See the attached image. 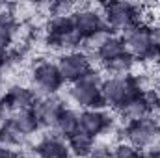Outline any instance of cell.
Masks as SVG:
<instances>
[{
  "instance_id": "obj_1",
  "label": "cell",
  "mask_w": 160,
  "mask_h": 158,
  "mask_svg": "<svg viewBox=\"0 0 160 158\" xmlns=\"http://www.w3.org/2000/svg\"><path fill=\"white\" fill-rule=\"evenodd\" d=\"M145 78L138 75H121V77H110L104 78L101 84V93L108 108L118 110L125 108L134 99L142 97L145 91Z\"/></svg>"
},
{
  "instance_id": "obj_2",
  "label": "cell",
  "mask_w": 160,
  "mask_h": 158,
  "mask_svg": "<svg viewBox=\"0 0 160 158\" xmlns=\"http://www.w3.org/2000/svg\"><path fill=\"white\" fill-rule=\"evenodd\" d=\"M101 9L104 13L106 24L108 28L114 32L123 34L127 28L134 26L136 22H145L143 21V7L138 4H130V2H108V4H101Z\"/></svg>"
},
{
  "instance_id": "obj_3",
  "label": "cell",
  "mask_w": 160,
  "mask_h": 158,
  "mask_svg": "<svg viewBox=\"0 0 160 158\" xmlns=\"http://www.w3.org/2000/svg\"><path fill=\"white\" fill-rule=\"evenodd\" d=\"M32 84L34 91L38 97H47V95H56L62 86H63V77L58 69V63L41 60L32 67Z\"/></svg>"
},
{
  "instance_id": "obj_4",
  "label": "cell",
  "mask_w": 160,
  "mask_h": 158,
  "mask_svg": "<svg viewBox=\"0 0 160 158\" xmlns=\"http://www.w3.org/2000/svg\"><path fill=\"white\" fill-rule=\"evenodd\" d=\"M73 22H75V30L84 41L95 37L101 32H112L106 24L101 6H95V7L88 6V7H80L77 11H73Z\"/></svg>"
},
{
  "instance_id": "obj_5",
  "label": "cell",
  "mask_w": 160,
  "mask_h": 158,
  "mask_svg": "<svg viewBox=\"0 0 160 158\" xmlns=\"http://www.w3.org/2000/svg\"><path fill=\"white\" fill-rule=\"evenodd\" d=\"M125 126H127V141L136 149L145 151L149 147L160 145V125L158 119H155L153 116Z\"/></svg>"
},
{
  "instance_id": "obj_6",
  "label": "cell",
  "mask_w": 160,
  "mask_h": 158,
  "mask_svg": "<svg viewBox=\"0 0 160 158\" xmlns=\"http://www.w3.org/2000/svg\"><path fill=\"white\" fill-rule=\"evenodd\" d=\"M69 97L82 110H102V108H106V102H104L102 93H101V86L86 82V80H78V82L71 84Z\"/></svg>"
},
{
  "instance_id": "obj_7",
  "label": "cell",
  "mask_w": 160,
  "mask_h": 158,
  "mask_svg": "<svg viewBox=\"0 0 160 158\" xmlns=\"http://www.w3.org/2000/svg\"><path fill=\"white\" fill-rule=\"evenodd\" d=\"M123 41H125V47H127V52L130 56L136 58V62L143 60L145 54L149 52V48L153 47L151 39H149V24L147 22H136L134 26L127 28L123 34H119Z\"/></svg>"
},
{
  "instance_id": "obj_8",
  "label": "cell",
  "mask_w": 160,
  "mask_h": 158,
  "mask_svg": "<svg viewBox=\"0 0 160 158\" xmlns=\"http://www.w3.org/2000/svg\"><path fill=\"white\" fill-rule=\"evenodd\" d=\"M38 93L22 84H13L8 87V91L0 97L2 106L6 108V112H17V110H30L36 106L38 102Z\"/></svg>"
},
{
  "instance_id": "obj_9",
  "label": "cell",
  "mask_w": 160,
  "mask_h": 158,
  "mask_svg": "<svg viewBox=\"0 0 160 158\" xmlns=\"http://www.w3.org/2000/svg\"><path fill=\"white\" fill-rule=\"evenodd\" d=\"M89 67H91L89 58L78 50L77 52H65L58 60V69L63 77V82H71V84L78 82L88 73Z\"/></svg>"
},
{
  "instance_id": "obj_10",
  "label": "cell",
  "mask_w": 160,
  "mask_h": 158,
  "mask_svg": "<svg viewBox=\"0 0 160 158\" xmlns=\"http://www.w3.org/2000/svg\"><path fill=\"white\" fill-rule=\"evenodd\" d=\"M108 130H114V117L104 110H82L80 112V132L93 140Z\"/></svg>"
},
{
  "instance_id": "obj_11",
  "label": "cell",
  "mask_w": 160,
  "mask_h": 158,
  "mask_svg": "<svg viewBox=\"0 0 160 158\" xmlns=\"http://www.w3.org/2000/svg\"><path fill=\"white\" fill-rule=\"evenodd\" d=\"M63 110H65L63 99H60L58 95L39 97L36 106H34V112H36V116L39 119L41 126H54Z\"/></svg>"
},
{
  "instance_id": "obj_12",
  "label": "cell",
  "mask_w": 160,
  "mask_h": 158,
  "mask_svg": "<svg viewBox=\"0 0 160 158\" xmlns=\"http://www.w3.org/2000/svg\"><path fill=\"white\" fill-rule=\"evenodd\" d=\"M6 121H8L22 138H28V136L36 134L41 128V123H39V119H38V116H36V112H34V108L11 112Z\"/></svg>"
},
{
  "instance_id": "obj_13",
  "label": "cell",
  "mask_w": 160,
  "mask_h": 158,
  "mask_svg": "<svg viewBox=\"0 0 160 158\" xmlns=\"http://www.w3.org/2000/svg\"><path fill=\"white\" fill-rule=\"evenodd\" d=\"M34 153L38 155V158H69L71 156V151H69L67 143L62 138H58L56 134L54 136H45L43 140H39L34 145Z\"/></svg>"
},
{
  "instance_id": "obj_14",
  "label": "cell",
  "mask_w": 160,
  "mask_h": 158,
  "mask_svg": "<svg viewBox=\"0 0 160 158\" xmlns=\"http://www.w3.org/2000/svg\"><path fill=\"white\" fill-rule=\"evenodd\" d=\"M95 52H97V62L102 63V65H106L112 60L119 58L121 54H125L127 52V47H125V41H123L121 36L112 34V36H108L106 39L97 47Z\"/></svg>"
},
{
  "instance_id": "obj_15",
  "label": "cell",
  "mask_w": 160,
  "mask_h": 158,
  "mask_svg": "<svg viewBox=\"0 0 160 158\" xmlns=\"http://www.w3.org/2000/svg\"><path fill=\"white\" fill-rule=\"evenodd\" d=\"M52 128L58 138H71L73 134H77L80 130V114L77 110L65 108Z\"/></svg>"
},
{
  "instance_id": "obj_16",
  "label": "cell",
  "mask_w": 160,
  "mask_h": 158,
  "mask_svg": "<svg viewBox=\"0 0 160 158\" xmlns=\"http://www.w3.org/2000/svg\"><path fill=\"white\" fill-rule=\"evenodd\" d=\"M119 116H121V119L125 121V125H130V123H136V121H142V119L149 117L151 112H149V108H147L143 97H138V99H134L132 102H128L125 108H121Z\"/></svg>"
},
{
  "instance_id": "obj_17",
  "label": "cell",
  "mask_w": 160,
  "mask_h": 158,
  "mask_svg": "<svg viewBox=\"0 0 160 158\" xmlns=\"http://www.w3.org/2000/svg\"><path fill=\"white\" fill-rule=\"evenodd\" d=\"M93 145H95V140L91 136L80 132V130L77 134H73L71 138H67V147H69L71 155L77 158H88L91 149H93Z\"/></svg>"
},
{
  "instance_id": "obj_18",
  "label": "cell",
  "mask_w": 160,
  "mask_h": 158,
  "mask_svg": "<svg viewBox=\"0 0 160 158\" xmlns=\"http://www.w3.org/2000/svg\"><path fill=\"white\" fill-rule=\"evenodd\" d=\"M75 32V22H73V15H62V17H50L48 24H47V34L58 37L62 41L65 36Z\"/></svg>"
},
{
  "instance_id": "obj_19",
  "label": "cell",
  "mask_w": 160,
  "mask_h": 158,
  "mask_svg": "<svg viewBox=\"0 0 160 158\" xmlns=\"http://www.w3.org/2000/svg\"><path fill=\"white\" fill-rule=\"evenodd\" d=\"M134 63H136V58L130 56L128 52H125V54H121L119 58H116L110 63H106L104 69L108 73H112L114 77H121V75H130V71L134 69Z\"/></svg>"
},
{
  "instance_id": "obj_20",
  "label": "cell",
  "mask_w": 160,
  "mask_h": 158,
  "mask_svg": "<svg viewBox=\"0 0 160 158\" xmlns=\"http://www.w3.org/2000/svg\"><path fill=\"white\" fill-rule=\"evenodd\" d=\"M21 143H22V136L8 121H4L0 125V145L9 151H15L17 147H21Z\"/></svg>"
},
{
  "instance_id": "obj_21",
  "label": "cell",
  "mask_w": 160,
  "mask_h": 158,
  "mask_svg": "<svg viewBox=\"0 0 160 158\" xmlns=\"http://www.w3.org/2000/svg\"><path fill=\"white\" fill-rule=\"evenodd\" d=\"M112 158H143V151L136 149L128 141H121L112 149Z\"/></svg>"
},
{
  "instance_id": "obj_22",
  "label": "cell",
  "mask_w": 160,
  "mask_h": 158,
  "mask_svg": "<svg viewBox=\"0 0 160 158\" xmlns=\"http://www.w3.org/2000/svg\"><path fill=\"white\" fill-rule=\"evenodd\" d=\"M142 97H143V101H145V104H147V108H149V112H151V116L153 114H157L160 112V95L157 89H145L143 93H142Z\"/></svg>"
},
{
  "instance_id": "obj_23",
  "label": "cell",
  "mask_w": 160,
  "mask_h": 158,
  "mask_svg": "<svg viewBox=\"0 0 160 158\" xmlns=\"http://www.w3.org/2000/svg\"><path fill=\"white\" fill-rule=\"evenodd\" d=\"M88 158H112V149L106 143H95Z\"/></svg>"
},
{
  "instance_id": "obj_24",
  "label": "cell",
  "mask_w": 160,
  "mask_h": 158,
  "mask_svg": "<svg viewBox=\"0 0 160 158\" xmlns=\"http://www.w3.org/2000/svg\"><path fill=\"white\" fill-rule=\"evenodd\" d=\"M149 39L151 45L160 47V24H149Z\"/></svg>"
},
{
  "instance_id": "obj_25",
  "label": "cell",
  "mask_w": 160,
  "mask_h": 158,
  "mask_svg": "<svg viewBox=\"0 0 160 158\" xmlns=\"http://www.w3.org/2000/svg\"><path fill=\"white\" fill-rule=\"evenodd\" d=\"M0 158H15V151H9L0 145Z\"/></svg>"
},
{
  "instance_id": "obj_26",
  "label": "cell",
  "mask_w": 160,
  "mask_h": 158,
  "mask_svg": "<svg viewBox=\"0 0 160 158\" xmlns=\"http://www.w3.org/2000/svg\"><path fill=\"white\" fill-rule=\"evenodd\" d=\"M6 67V52H0V71Z\"/></svg>"
},
{
  "instance_id": "obj_27",
  "label": "cell",
  "mask_w": 160,
  "mask_h": 158,
  "mask_svg": "<svg viewBox=\"0 0 160 158\" xmlns=\"http://www.w3.org/2000/svg\"><path fill=\"white\" fill-rule=\"evenodd\" d=\"M6 114H8V112H6V108L2 106V102H0V119H4V117H6Z\"/></svg>"
},
{
  "instance_id": "obj_28",
  "label": "cell",
  "mask_w": 160,
  "mask_h": 158,
  "mask_svg": "<svg viewBox=\"0 0 160 158\" xmlns=\"http://www.w3.org/2000/svg\"><path fill=\"white\" fill-rule=\"evenodd\" d=\"M157 91H158V95H160V84H158V87H157Z\"/></svg>"
},
{
  "instance_id": "obj_29",
  "label": "cell",
  "mask_w": 160,
  "mask_h": 158,
  "mask_svg": "<svg viewBox=\"0 0 160 158\" xmlns=\"http://www.w3.org/2000/svg\"><path fill=\"white\" fill-rule=\"evenodd\" d=\"M0 89H2V77H0Z\"/></svg>"
},
{
  "instance_id": "obj_30",
  "label": "cell",
  "mask_w": 160,
  "mask_h": 158,
  "mask_svg": "<svg viewBox=\"0 0 160 158\" xmlns=\"http://www.w3.org/2000/svg\"><path fill=\"white\" fill-rule=\"evenodd\" d=\"M158 125H160V117H158Z\"/></svg>"
}]
</instances>
